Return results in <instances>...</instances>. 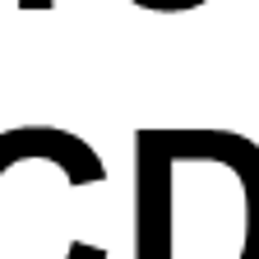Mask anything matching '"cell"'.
<instances>
[{
	"mask_svg": "<svg viewBox=\"0 0 259 259\" xmlns=\"http://www.w3.org/2000/svg\"><path fill=\"white\" fill-rule=\"evenodd\" d=\"M135 259H259V144L232 130H139Z\"/></svg>",
	"mask_w": 259,
	"mask_h": 259,
	"instance_id": "1",
	"label": "cell"
},
{
	"mask_svg": "<svg viewBox=\"0 0 259 259\" xmlns=\"http://www.w3.org/2000/svg\"><path fill=\"white\" fill-rule=\"evenodd\" d=\"M56 0H19V10H51Z\"/></svg>",
	"mask_w": 259,
	"mask_h": 259,
	"instance_id": "2",
	"label": "cell"
},
{
	"mask_svg": "<svg viewBox=\"0 0 259 259\" xmlns=\"http://www.w3.org/2000/svg\"><path fill=\"white\" fill-rule=\"evenodd\" d=\"M130 5H139V10H153V14H162V5H157V0H130Z\"/></svg>",
	"mask_w": 259,
	"mask_h": 259,
	"instance_id": "3",
	"label": "cell"
}]
</instances>
